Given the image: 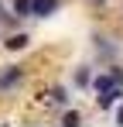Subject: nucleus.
<instances>
[{
	"label": "nucleus",
	"mask_w": 123,
	"mask_h": 127,
	"mask_svg": "<svg viewBox=\"0 0 123 127\" xmlns=\"http://www.w3.org/2000/svg\"><path fill=\"white\" fill-rule=\"evenodd\" d=\"M89 52H92V62L99 65H113V62H123V38L109 28H96L89 34Z\"/></svg>",
	"instance_id": "obj_1"
},
{
	"label": "nucleus",
	"mask_w": 123,
	"mask_h": 127,
	"mask_svg": "<svg viewBox=\"0 0 123 127\" xmlns=\"http://www.w3.org/2000/svg\"><path fill=\"white\" fill-rule=\"evenodd\" d=\"M38 103L51 113V117H58L65 106H72L75 103V89L68 83H48L44 89H41V96H38Z\"/></svg>",
	"instance_id": "obj_3"
},
{
	"label": "nucleus",
	"mask_w": 123,
	"mask_h": 127,
	"mask_svg": "<svg viewBox=\"0 0 123 127\" xmlns=\"http://www.w3.org/2000/svg\"><path fill=\"white\" fill-rule=\"evenodd\" d=\"M92 14H106V7H109V0H82Z\"/></svg>",
	"instance_id": "obj_12"
},
{
	"label": "nucleus",
	"mask_w": 123,
	"mask_h": 127,
	"mask_svg": "<svg viewBox=\"0 0 123 127\" xmlns=\"http://www.w3.org/2000/svg\"><path fill=\"white\" fill-rule=\"evenodd\" d=\"M27 79H31V65L24 62V59L3 62V65H0V100H10V96L24 93Z\"/></svg>",
	"instance_id": "obj_2"
},
{
	"label": "nucleus",
	"mask_w": 123,
	"mask_h": 127,
	"mask_svg": "<svg viewBox=\"0 0 123 127\" xmlns=\"http://www.w3.org/2000/svg\"><path fill=\"white\" fill-rule=\"evenodd\" d=\"M55 124L58 127H82L85 124V110H79V106L72 103V106H65L58 117H55Z\"/></svg>",
	"instance_id": "obj_8"
},
{
	"label": "nucleus",
	"mask_w": 123,
	"mask_h": 127,
	"mask_svg": "<svg viewBox=\"0 0 123 127\" xmlns=\"http://www.w3.org/2000/svg\"><path fill=\"white\" fill-rule=\"evenodd\" d=\"M96 62H79L68 69V86L75 89V93H92V76H96Z\"/></svg>",
	"instance_id": "obj_5"
},
{
	"label": "nucleus",
	"mask_w": 123,
	"mask_h": 127,
	"mask_svg": "<svg viewBox=\"0 0 123 127\" xmlns=\"http://www.w3.org/2000/svg\"><path fill=\"white\" fill-rule=\"evenodd\" d=\"M62 3H65V0H31V10H34V21H51V17H58Z\"/></svg>",
	"instance_id": "obj_7"
},
{
	"label": "nucleus",
	"mask_w": 123,
	"mask_h": 127,
	"mask_svg": "<svg viewBox=\"0 0 123 127\" xmlns=\"http://www.w3.org/2000/svg\"><path fill=\"white\" fill-rule=\"evenodd\" d=\"M109 120H113V124H116V127H123V100H120V103H116V110L109 113Z\"/></svg>",
	"instance_id": "obj_13"
},
{
	"label": "nucleus",
	"mask_w": 123,
	"mask_h": 127,
	"mask_svg": "<svg viewBox=\"0 0 123 127\" xmlns=\"http://www.w3.org/2000/svg\"><path fill=\"white\" fill-rule=\"evenodd\" d=\"M0 41H3V31H0Z\"/></svg>",
	"instance_id": "obj_15"
},
{
	"label": "nucleus",
	"mask_w": 123,
	"mask_h": 127,
	"mask_svg": "<svg viewBox=\"0 0 123 127\" xmlns=\"http://www.w3.org/2000/svg\"><path fill=\"white\" fill-rule=\"evenodd\" d=\"M31 48H34V34H31V28H17V31H7V34H3V41H0V52L14 55V59L27 55Z\"/></svg>",
	"instance_id": "obj_4"
},
{
	"label": "nucleus",
	"mask_w": 123,
	"mask_h": 127,
	"mask_svg": "<svg viewBox=\"0 0 123 127\" xmlns=\"http://www.w3.org/2000/svg\"><path fill=\"white\" fill-rule=\"evenodd\" d=\"M113 86H120L113 79V72H109V69H96V76H92V93H106V89H113Z\"/></svg>",
	"instance_id": "obj_10"
},
{
	"label": "nucleus",
	"mask_w": 123,
	"mask_h": 127,
	"mask_svg": "<svg viewBox=\"0 0 123 127\" xmlns=\"http://www.w3.org/2000/svg\"><path fill=\"white\" fill-rule=\"evenodd\" d=\"M17 28H24V21L10 10V3H7V0H0V31L7 34V31H17Z\"/></svg>",
	"instance_id": "obj_9"
},
{
	"label": "nucleus",
	"mask_w": 123,
	"mask_h": 127,
	"mask_svg": "<svg viewBox=\"0 0 123 127\" xmlns=\"http://www.w3.org/2000/svg\"><path fill=\"white\" fill-rule=\"evenodd\" d=\"M123 100V86H113V89H106V93H92V106H96V113H113L116 103Z\"/></svg>",
	"instance_id": "obj_6"
},
{
	"label": "nucleus",
	"mask_w": 123,
	"mask_h": 127,
	"mask_svg": "<svg viewBox=\"0 0 123 127\" xmlns=\"http://www.w3.org/2000/svg\"><path fill=\"white\" fill-rule=\"evenodd\" d=\"M7 3H10V10H14V14H17L20 21L27 24V21H34V10H31V0H7Z\"/></svg>",
	"instance_id": "obj_11"
},
{
	"label": "nucleus",
	"mask_w": 123,
	"mask_h": 127,
	"mask_svg": "<svg viewBox=\"0 0 123 127\" xmlns=\"http://www.w3.org/2000/svg\"><path fill=\"white\" fill-rule=\"evenodd\" d=\"M120 17H123V0H120Z\"/></svg>",
	"instance_id": "obj_14"
}]
</instances>
